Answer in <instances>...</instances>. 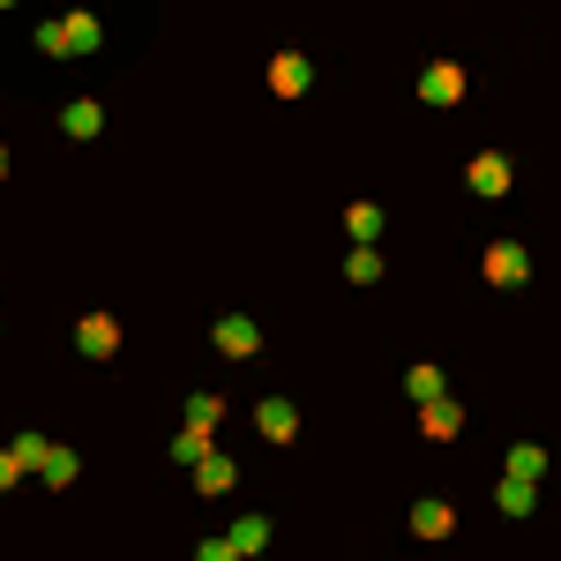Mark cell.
Here are the masks:
<instances>
[{"label": "cell", "instance_id": "cb8c5ba5", "mask_svg": "<svg viewBox=\"0 0 561 561\" xmlns=\"http://www.w3.org/2000/svg\"><path fill=\"white\" fill-rule=\"evenodd\" d=\"M15 479H23V472H15V457H8V449H0V494H8V486H15Z\"/></svg>", "mask_w": 561, "mask_h": 561}, {"label": "cell", "instance_id": "ac0fdd59", "mask_svg": "<svg viewBox=\"0 0 561 561\" xmlns=\"http://www.w3.org/2000/svg\"><path fill=\"white\" fill-rule=\"evenodd\" d=\"M225 539H232V554H255L262 539H270V524H262V517H240L232 531H225Z\"/></svg>", "mask_w": 561, "mask_h": 561}, {"label": "cell", "instance_id": "7402d4cb", "mask_svg": "<svg viewBox=\"0 0 561 561\" xmlns=\"http://www.w3.org/2000/svg\"><path fill=\"white\" fill-rule=\"evenodd\" d=\"M502 510H510V517H524V510H531V486H510V479H502Z\"/></svg>", "mask_w": 561, "mask_h": 561}, {"label": "cell", "instance_id": "d4e9b609", "mask_svg": "<svg viewBox=\"0 0 561 561\" xmlns=\"http://www.w3.org/2000/svg\"><path fill=\"white\" fill-rule=\"evenodd\" d=\"M0 180H8V150H0Z\"/></svg>", "mask_w": 561, "mask_h": 561}, {"label": "cell", "instance_id": "e0dca14e", "mask_svg": "<svg viewBox=\"0 0 561 561\" xmlns=\"http://www.w3.org/2000/svg\"><path fill=\"white\" fill-rule=\"evenodd\" d=\"M173 457H180V465H203V457H210V434H203V427H180L173 434Z\"/></svg>", "mask_w": 561, "mask_h": 561}, {"label": "cell", "instance_id": "9a60e30c", "mask_svg": "<svg viewBox=\"0 0 561 561\" xmlns=\"http://www.w3.org/2000/svg\"><path fill=\"white\" fill-rule=\"evenodd\" d=\"M539 472H547V457H539L531 442H524V449H510V486H531Z\"/></svg>", "mask_w": 561, "mask_h": 561}, {"label": "cell", "instance_id": "8fae6325", "mask_svg": "<svg viewBox=\"0 0 561 561\" xmlns=\"http://www.w3.org/2000/svg\"><path fill=\"white\" fill-rule=\"evenodd\" d=\"M60 128L76 135V142H90V135L105 128V113H98V98H68V113H60Z\"/></svg>", "mask_w": 561, "mask_h": 561}, {"label": "cell", "instance_id": "d6986e66", "mask_svg": "<svg viewBox=\"0 0 561 561\" xmlns=\"http://www.w3.org/2000/svg\"><path fill=\"white\" fill-rule=\"evenodd\" d=\"M352 285H375V277H382V255H375V248H352Z\"/></svg>", "mask_w": 561, "mask_h": 561}, {"label": "cell", "instance_id": "277c9868", "mask_svg": "<svg viewBox=\"0 0 561 561\" xmlns=\"http://www.w3.org/2000/svg\"><path fill=\"white\" fill-rule=\"evenodd\" d=\"M76 345H83L90 359H113V352H121V322H113V314H83V322H76Z\"/></svg>", "mask_w": 561, "mask_h": 561}, {"label": "cell", "instance_id": "603a6c76", "mask_svg": "<svg viewBox=\"0 0 561 561\" xmlns=\"http://www.w3.org/2000/svg\"><path fill=\"white\" fill-rule=\"evenodd\" d=\"M195 561H240V554H232V539H203V547H195Z\"/></svg>", "mask_w": 561, "mask_h": 561}, {"label": "cell", "instance_id": "7a4b0ae2", "mask_svg": "<svg viewBox=\"0 0 561 561\" xmlns=\"http://www.w3.org/2000/svg\"><path fill=\"white\" fill-rule=\"evenodd\" d=\"M217 352H225V359H255L262 352V330H255V314H217Z\"/></svg>", "mask_w": 561, "mask_h": 561}, {"label": "cell", "instance_id": "9c48e42d", "mask_svg": "<svg viewBox=\"0 0 561 561\" xmlns=\"http://www.w3.org/2000/svg\"><path fill=\"white\" fill-rule=\"evenodd\" d=\"M524 270H531V262H524L517 240H494V248H486V277H494V285H524Z\"/></svg>", "mask_w": 561, "mask_h": 561}, {"label": "cell", "instance_id": "4fadbf2b", "mask_svg": "<svg viewBox=\"0 0 561 561\" xmlns=\"http://www.w3.org/2000/svg\"><path fill=\"white\" fill-rule=\"evenodd\" d=\"M345 232L359 240V248H375V232H382V210H375V203H352V210H345Z\"/></svg>", "mask_w": 561, "mask_h": 561}, {"label": "cell", "instance_id": "30bf717a", "mask_svg": "<svg viewBox=\"0 0 561 561\" xmlns=\"http://www.w3.org/2000/svg\"><path fill=\"white\" fill-rule=\"evenodd\" d=\"M412 531H420V539H449V531H457V510H449V502H412Z\"/></svg>", "mask_w": 561, "mask_h": 561}, {"label": "cell", "instance_id": "ffe728a7", "mask_svg": "<svg viewBox=\"0 0 561 561\" xmlns=\"http://www.w3.org/2000/svg\"><path fill=\"white\" fill-rule=\"evenodd\" d=\"M45 486H68V479H76V457H68V449H45Z\"/></svg>", "mask_w": 561, "mask_h": 561}, {"label": "cell", "instance_id": "44dd1931", "mask_svg": "<svg viewBox=\"0 0 561 561\" xmlns=\"http://www.w3.org/2000/svg\"><path fill=\"white\" fill-rule=\"evenodd\" d=\"M412 397H420V404L442 397V367H412Z\"/></svg>", "mask_w": 561, "mask_h": 561}, {"label": "cell", "instance_id": "3957f363", "mask_svg": "<svg viewBox=\"0 0 561 561\" xmlns=\"http://www.w3.org/2000/svg\"><path fill=\"white\" fill-rule=\"evenodd\" d=\"M420 434H427V442H457V434H465V404H457V397H427V404H420Z\"/></svg>", "mask_w": 561, "mask_h": 561}, {"label": "cell", "instance_id": "5bb4252c", "mask_svg": "<svg viewBox=\"0 0 561 561\" xmlns=\"http://www.w3.org/2000/svg\"><path fill=\"white\" fill-rule=\"evenodd\" d=\"M217 420H225V397H210V389H195V397H187V427H203V434H210Z\"/></svg>", "mask_w": 561, "mask_h": 561}, {"label": "cell", "instance_id": "6da1fadb", "mask_svg": "<svg viewBox=\"0 0 561 561\" xmlns=\"http://www.w3.org/2000/svg\"><path fill=\"white\" fill-rule=\"evenodd\" d=\"M38 53H68V60L98 53V15H60V23H38Z\"/></svg>", "mask_w": 561, "mask_h": 561}, {"label": "cell", "instance_id": "5b68a950", "mask_svg": "<svg viewBox=\"0 0 561 561\" xmlns=\"http://www.w3.org/2000/svg\"><path fill=\"white\" fill-rule=\"evenodd\" d=\"M255 434L262 442H293V434H300V412H293L285 397H262L255 404Z\"/></svg>", "mask_w": 561, "mask_h": 561}, {"label": "cell", "instance_id": "7c38bea8", "mask_svg": "<svg viewBox=\"0 0 561 561\" xmlns=\"http://www.w3.org/2000/svg\"><path fill=\"white\" fill-rule=\"evenodd\" d=\"M232 479H240V472H232V457H217V449H210V457L195 465V494H232Z\"/></svg>", "mask_w": 561, "mask_h": 561}, {"label": "cell", "instance_id": "52a82bcc", "mask_svg": "<svg viewBox=\"0 0 561 561\" xmlns=\"http://www.w3.org/2000/svg\"><path fill=\"white\" fill-rule=\"evenodd\" d=\"M465 180H472V195H510V158L502 150H479L472 165H465Z\"/></svg>", "mask_w": 561, "mask_h": 561}, {"label": "cell", "instance_id": "8992f818", "mask_svg": "<svg viewBox=\"0 0 561 561\" xmlns=\"http://www.w3.org/2000/svg\"><path fill=\"white\" fill-rule=\"evenodd\" d=\"M420 98H427V105H457V98H465V68H457V60H434L427 76H420Z\"/></svg>", "mask_w": 561, "mask_h": 561}, {"label": "cell", "instance_id": "2e32d148", "mask_svg": "<svg viewBox=\"0 0 561 561\" xmlns=\"http://www.w3.org/2000/svg\"><path fill=\"white\" fill-rule=\"evenodd\" d=\"M45 449H53V442H38V434H15V442H8L15 472H38V465H45Z\"/></svg>", "mask_w": 561, "mask_h": 561}, {"label": "cell", "instance_id": "ba28073f", "mask_svg": "<svg viewBox=\"0 0 561 561\" xmlns=\"http://www.w3.org/2000/svg\"><path fill=\"white\" fill-rule=\"evenodd\" d=\"M307 83H314V68H307L300 53H277V60H270V90H277V98H300Z\"/></svg>", "mask_w": 561, "mask_h": 561}]
</instances>
